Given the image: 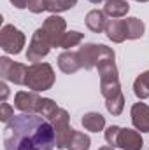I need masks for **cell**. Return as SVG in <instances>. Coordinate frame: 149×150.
<instances>
[{"instance_id":"cell-27","label":"cell","mask_w":149,"mask_h":150,"mask_svg":"<svg viewBox=\"0 0 149 150\" xmlns=\"http://www.w3.org/2000/svg\"><path fill=\"white\" fill-rule=\"evenodd\" d=\"M28 11L34 14H40L47 11V0H28Z\"/></svg>"},{"instance_id":"cell-14","label":"cell","mask_w":149,"mask_h":150,"mask_svg":"<svg viewBox=\"0 0 149 150\" xmlns=\"http://www.w3.org/2000/svg\"><path fill=\"white\" fill-rule=\"evenodd\" d=\"M105 35L114 44H121L126 40V28H125V19H109L105 26Z\"/></svg>"},{"instance_id":"cell-24","label":"cell","mask_w":149,"mask_h":150,"mask_svg":"<svg viewBox=\"0 0 149 150\" xmlns=\"http://www.w3.org/2000/svg\"><path fill=\"white\" fill-rule=\"evenodd\" d=\"M82 38H84V33H81V32H75V30H70V32H67L63 38H62V44H60V47H63V49H70V47H75V45H79L81 42H82Z\"/></svg>"},{"instance_id":"cell-17","label":"cell","mask_w":149,"mask_h":150,"mask_svg":"<svg viewBox=\"0 0 149 150\" xmlns=\"http://www.w3.org/2000/svg\"><path fill=\"white\" fill-rule=\"evenodd\" d=\"M97 70H98V75H100V82L119 80V72H117V67H116L114 59H102L97 65Z\"/></svg>"},{"instance_id":"cell-20","label":"cell","mask_w":149,"mask_h":150,"mask_svg":"<svg viewBox=\"0 0 149 150\" xmlns=\"http://www.w3.org/2000/svg\"><path fill=\"white\" fill-rule=\"evenodd\" d=\"M91 147V140H90V136L88 134H84V133H81V131H75L72 133V136H70V142H69V150H90Z\"/></svg>"},{"instance_id":"cell-31","label":"cell","mask_w":149,"mask_h":150,"mask_svg":"<svg viewBox=\"0 0 149 150\" xmlns=\"http://www.w3.org/2000/svg\"><path fill=\"white\" fill-rule=\"evenodd\" d=\"M91 4H100V2H104V0H90Z\"/></svg>"},{"instance_id":"cell-16","label":"cell","mask_w":149,"mask_h":150,"mask_svg":"<svg viewBox=\"0 0 149 150\" xmlns=\"http://www.w3.org/2000/svg\"><path fill=\"white\" fill-rule=\"evenodd\" d=\"M81 124L84 126L86 131H91V133H98L105 127V117L98 112H88L82 115L81 119Z\"/></svg>"},{"instance_id":"cell-22","label":"cell","mask_w":149,"mask_h":150,"mask_svg":"<svg viewBox=\"0 0 149 150\" xmlns=\"http://www.w3.org/2000/svg\"><path fill=\"white\" fill-rule=\"evenodd\" d=\"M105 108H107V112L111 113V115H114V117L121 115L123 108H125V96H123V93H119L117 96H114L111 100H105Z\"/></svg>"},{"instance_id":"cell-8","label":"cell","mask_w":149,"mask_h":150,"mask_svg":"<svg viewBox=\"0 0 149 150\" xmlns=\"http://www.w3.org/2000/svg\"><path fill=\"white\" fill-rule=\"evenodd\" d=\"M42 28H44V32L47 33V37L51 40V45L53 47H60L62 38L67 33V21L62 16H58V14H51L44 21Z\"/></svg>"},{"instance_id":"cell-28","label":"cell","mask_w":149,"mask_h":150,"mask_svg":"<svg viewBox=\"0 0 149 150\" xmlns=\"http://www.w3.org/2000/svg\"><path fill=\"white\" fill-rule=\"evenodd\" d=\"M16 9H28V0H11Z\"/></svg>"},{"instance_id":"cell-26","label":"cell","mask_w":149,"mask_h":150,"mask_svg":"<svg viewBox=\"0 0 149 150\" xmlns=\"http://www.w3.org/2000/svg\"><path fill=\"white\" fill-rule=\"evenodd\" d=\"M12 119H14V108H12L9 103L2 101V105H0V120H2L4 124H9Z\"/></svg>"},{"instance_id":"cell-10","label":"cell","mask_w":149,"mask_h":150,"mask_svg":"<svg viewBox=\"0 0 149 150\" xmlns=\"http://www.w3.org/2000/svg\"><path fill=\"white\" fill-rule=\"evenodd\" d=\"M130 117H132V124L137 131L140 133H149V105L146 103H133L132 110H130Z\"/></svg>"},{"instance_id":"cell-13","label":"cell","mask_w":149,"mask_h":150,"mask_svg":"<svg viewBox=\"0 0 149 150\" xmlns=\"http://www.w3.org/2000/svg\"><path fill=\"white\" fill-rule=\"evenodd\" d=\"M58 68L63 72V74L70 75L75 74L81 67V59H79V54L77 52H72V51H65L58 56Z\"/></svg>"},{"instance_id":"cell-19","label":"cell","mask_w":149,"mask_h":150,"mask_svg":"<svg viewBox=\"0 0 149 150\" xmlns=\"http://www.w3.org/2000/svg\"><path fill=\"white\" fill-rule=\"evenodd\" d=\"M133 93L139 100L149 98V70L142 72L133 82Z\"/></svg>"},{"instance_id":"cell-7","label":"cell","mask_w":149,"mask_h":150,"mask_svg":"<svg viewBox=\"0 0 149 150\" xmlns=\"http://www.w3.org/2000/svg\"><path fill=\"white\" fill-rule=\"evenodd\" d=\"M27 72L28 67L23 63H16L12 59H9L7 56L0 58V77L4 80H9L16 86H25L27 82Z\"/></svg>"},{"instance_id":"cell-25","label":"cell","mask_w":149,"mask_h":150,"mask_svg":"<svg viewBox=\"0 0 149 150\" xmlns=\"http://www.w3.org/2000/svg\"><path fill=\"white\" fill-rule=\"evenodd\" d=\"M121 129L119 126H109L105 129V142L107 145H111L112 149H119V134H121Z\"/></svg>"},{"instance_id":"cell-21","label":"cell","mask_w":149,"mask_h":150,"mask_svg":"<svg viewBox=\"0 0 149 150\" xmlns=\"http://www.w3.org/2000/svg\"><path fill=\"white\" fill-rule=\"evenodd\" d=\"M74 5H77V0H47V11L51 14L70 11Z\"/></svg>"},{"instance_id":"cell-5","label":"cell","mask_w":149,"mask_h":150,"mask_svg":"<svg viewBox=\"0 0 149 150\" xmlns=\"http://www.w3.org/2000/svg\"><path fill=\"white\" fill-rule=\"evenodd\" d=\"M70 117L69 112L65 108H58V112L53 115V119L49 120L53 124V129H54V136H56V149H67L69 147V142H70V136L74 133V129L70 127L69 124Z\"/></svg>"},{"instance_id":"cell-3","label":"cell","mask_w":149,"mask_h":150,"mask_svg":"<svg viewBox=\"0 0 149 150\" xmlns=\"http://www.w3.org/2000/svg\"><path fill=\"white\" fill-rule=\"evenodd\" d=\"M81 67L84 70H93L102 59H116V52L104 44H84L77 51Z\"/></svg>"},{"instance_id":"cell-23","label":"cell","mask_w":149,"mask_h":150,"mask_svg":"<svg viewBox=\"0 0 149 150\" xmlns=\"http://www.w3.org/2000/svg\"><path fill=\"white\" fill-rule=\"evenodd\" d=\"M56 112H58V105H56L51 98H42V100H40V107H39V115H40V117L51 120L53 115Z\"/></svg>"},{"instance_id":"cell-32","label":"cell","mask_w":149,"mask_h":150,"mask_svg":"<svg viewBox=\"0 0 149 150\" xmlns=\"http://www.w3.org/2000/svg\"><path fill=\"white\" fill-rule=\"evenodd\" d=\"M135 2H140V4H144V2H149V0H135Z\"/></svg>"},{"instance_id":"cell-11","label":"cell","mask_w":149,"mask_h":150,"mask_svg":"<svg viewBox=\"0 0 149 150\" xmlns=\"http://www.w3.org/2000/svg\"><path fill=\"white\" fill-rule=\"evenodd\" d=\"M144 140L137 129H128L123 127L119 134V149L123 150H142Z\"/></svg>"},{"instance_id":"cell-12","label":"cell","mask_w":149,"mask_h":150,"mask_svg":"<svg viewBox=\"0 0 149 150\" xmlns=\"http://www.w3.org/2000/svg\"><path fill=\"white\" fill-rule=\"evenodd\" d=\"M84 21H86L88 30H91L93 33H102V32H105V26H107V21L109 19H107V14L104 11L93 9V11H90L86 14Z\"/></svg>"},{"instance_id":"cell-6","label":"cell","mask_w":149,"mask_h":150,"mask_svg":"<svg viewBox=\"0 0 149 150\" xmlns=\"http://www.w3.org/2000/svg\"><path fill=\"white\" fill-rule=\"evenodd\" d=\"M51 40L47 37V33L44 32V28L40 26L34 32L32 40L28 44V51H27V59L32 63H39L42 61V58H46L51 51Z\"/></svg>"},{"instance_id":"cell-30","label":"cell","mask_w":149,"mask_h":150,"mask_svg":"<svg viewBox=\"0 0 149 150\" xmlns=\"http://www.w3.org/2000/svg\"><path fill=\"white\" fill-rule=\"evenodd\" d=\"M98 150H114V149H112L111 145H107V147H100Z\"/></svg>"},{"instance_id":"cell-15","label":"cell","mask_w":149,"mask_h":150,"mask_svg":"<svg viewBox=\"0 0 149 150\" xmlns=\"http://www.w3.org/2000/svg\"><path fill=\"white\" fill-rule=\"evenodd\" d=\"M128 11H130L128 0H105L104 12H105L111 19H119V18L126 16Z\"/></svg>"},{"instance_id":"cell-2","label":"cell","mask_w":149,"mask_h":150,"mask_svg":"<svg viewBox=\"0 0 149 150\" xmlns=\"http://www.w3.org/2000/svg\"><path fill=\"white\" fill-rule=\"evenodd\" d=\"M54 84V70L49 63H32L27 72V82L25 86L35 93L49 91Z\"/></svg>"},{"instance_id":"cell-29","label":"cell","mask_w":149,"mask_h":150,"mask_svg":"<svg viewBox=\"0 0 149 150\" xmlns=\"http://www.w3.org/2000/svg\"><path fill=\"white\" fill-rule=\"evenodd\" d=\"M0 94H2V101H5L7 96H9V87H7L5 82H0Z\"/></svg>"},{"instance_id":"cell-1","label":"cell","mask_w":149,"mask_h":150,"mask_svg":"<svg viewBox=\"0 0 149 150\" xmlns=\"http://www.w3.org/2000/svg\"><path fill=\"white\" fill-rule=\"evenodd\" d=\"M56 136L53 124L39 113H19L4 129L5 150H53Z\"/></svg>"},{"instance_id":"cell-4","label":"cell","mask_w":149,"mask_h":150,"mask_svg":"<svg viewBox=\"0 0 149 150\" xmlns=\"http://www.w3.org/2000/svg\"><path fill=\"white\" fill-rule=\"evenodd\" d=\"M27 37L14 25H4L0 30V47L7 54H19L25 47Z\"/></svg>"},{"instance_id":"cell-18","label":"cell","mask_w":149,"mask_h":150,"mask_svg":"<svg viewBox=\"0 0 149 150\" xmlns=\"http://www.w3.org/2000/svg\"><path fill=\"white\" fill-rule=\"evenodd\" d=\"M125 28H126V38L128 40H137L144 35V23L139 18H126L125 19Z\"/></svg>"},{"instance_id":"cell-9","label":"cell","mask_w":149,"mask_h":150,"mask_svg":"<svg viewBox=\"0 0 149 150\" xmlns=\"http://www.w3.org/2000/svg\"><path fill=\"white\" fill-rule=\"evenodd\" d=\"M40 96L35 91H19L14 96V107L21 113H39L40 107Z\"/></svg>"}]
</instances>
